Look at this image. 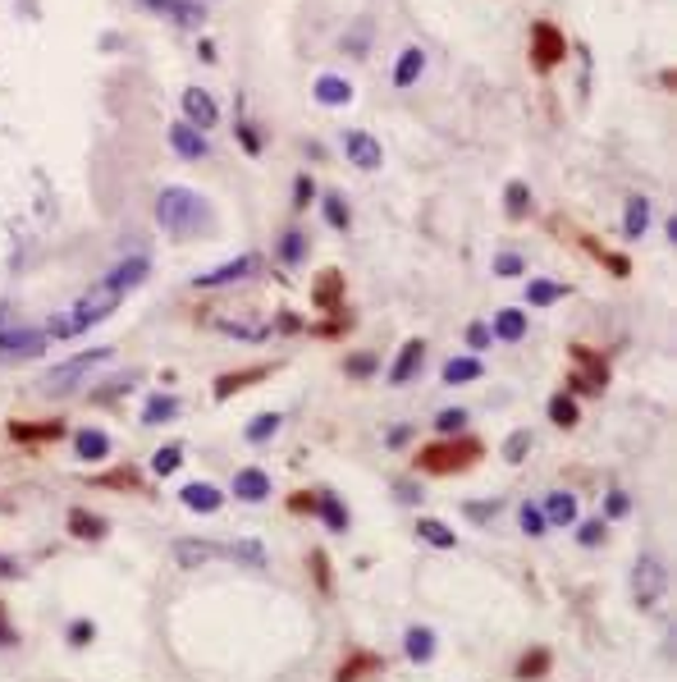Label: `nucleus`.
I'll return each mask as SVG.
<instances>
[{
	"label": "nucleus",
	"mask_w": 677,
	"mask_h": 682,
	"mask_svg": "<svg viewBox=\"0 0 677 682\" xmlns=\"http://www.w3.org/2000/svg\"><path fill=\"white\" fill-rule=\"evenodd\" d=\"M417 536L426 545H435V550H453V541H458L444 523H435V517H417Z\"/></svg>",
	"instance_id": "7c9ffc66"
},
{
	"label": "nucleus",
	"mask_w": 677,
	"mask_h": 682,
	"mask_svg": "<svg viewBox=\"0 0 677 682\" xmlns=\"http://www.w3.org/2000/svg\"><path fill=\"white\" fill-rule=\"evenodd\" d=\"M481 458V445L476 439H453V445H430V449H417V467L421 472H435V476H449V472H462Z\"/></svg>",
	"instance_id": "7ed1b4c3"
},
{
	"label": "nucleus",
	"mask_w": 677,
	"mask_h": 682,
	"mask_svg": "<svg viewBox=\"0 0 677 682\" xmlns=\"http://www.w3.org/2000/svg\"><path fill=\"white\" fill-rule=\"evenodd\" d=\"M179 499H183V508H192V513H216V508L224 504V495L211 486V481H188V486L179 490Z\"/></svg>",
	"instance_id": "2eb2a0df"
},
{
	"label": "nucleus",
	"mask_w": 677,
	"mask_h": 682,
	"mask_svg": "<svg viewBox=\"0 0 677 682\" xmlns=\"http://www.w3.org/2000/svg\"><path fill=\"white\" fill-rule=\"evenodd\" d=\"M92 636H97V627H92V623H73V627H69V646H88Z\"/></svg>",
	"instance_id": "4d7b16f0"
},
{
	"label": "nucleus",
	"mask_w": 677,
	"mask_h": 682,
	"mask_svg": "<svg viewBox=\"0 0 677 682\" xmlns=\"http://www.w3.org/2000/svg\"><path fill=\"white\" fill-rule=\"evenodd\" d=\"M47 348V335L42 330H5L0 335V362H28Z\"/></svg>",
	"instance_id": "6e6552de"
},
{
	"label": "nucleus",
	"mask_w": 677,
	"mask_h": 682,
	"mask_svg": "<svg viewBox=\"0 0 677 682\" xmlns=\"http://www.w3.org/2000/svg\"><path fill=\"white\" fill-rule=\"evenodd\" d=\"M257 266H261V257L243 252V257H233V261H224V266H216L207 275H197V289H220V285H233V279H248Z\"/></svg>",
	"instance_id": "1a4fd4ad"
},
{
	"label": "nucleus",
	"mask_w": 677,
	"mask_h": 682,
	"mask_svg": "<svg viewBox=\"0 0 677 682\" xmlns=\"http://www.w3.org/2000/svg\"><path fill=\"white\" fill-rule=\"evenodd\" d=\"M421 73H426V51L421 47H403V55H398V64H394V88H412Z\"/></svg>",
	"instance_id": "f3484780"
},
{
	"label": "nucleus",
	"mask_w": 677,
	"mask_h": 682,
	"mask_svg": "<svg viewBox=\"0 0 677 682\" xmlns=\"http://www.w3.org/2000/svg\"><path fill=\"white\" fill-rule=\"evenodd\" d=\"M531 445H536L531 431H512V435L504 439V458H508V463H522V458L531 454Z\"/></svg>",
	"instance_id": "a19ab883"
},
{
	"label": "nucleus",
	"mask_w": 677,
	"mask_h": 682,
	"mask_svg": "<svg viewBox=\"0 0 677 682\" xmlns=\"http://www.w3.org/2000/svg\"><path fill=\"white\" fill-rule=\"evenodd\" d=\"M403 651H408V660H412V664H426V660L435 655V632H430V627H408V636H403Z\"/></svg>",
	"instance_id": "bb28decb"
},
{
	"label": "nucleus",
	"mask_w": 677,
	"mask_h": 682,
	"mask_svg": "<svg viewBox=\"0 0 677 682\" xmlns=\"http://www.w3.org/2000/svg\"><path fill=\"white\" fill-rule=\"evenodd\" d=\"M467 344H471L476 353H486V348L495 344V330L486 326V320H471V326H467Z\"/></svg>",
	"instance_id": "a18cd8bd"
},
{
	"label": "nucleus",
	"mask_w": 677,
	"mask_h": 682,
	"mask_svg": "<svg viewBox=\"0 0 677 682\" xmlns=\"http://www.w3.org/2000/svg\"><path fill=\"white\" fill-rule=\"evenodd\" d=\"M174 413H179V398H174V394H151L147 408H142V422H147V426H165V422H174Z\"/></svg>",
	"instance_id": "393cba45"
},
{
	"label": "nucleus",
	"mask_w": 677,
	"mask_h": 682,
	"mask_svg": "<svg viewBox=\"0 0 677 682\" xmlns=\"http://www.w3.org/2000/svg\"><path fill=\"white\" fill-rule=\"evenodd\" d=\"M495 339H504V344H517V339H522L527 335V316L522 311H517V307H508V311H499L495 316Z\"/></svg>",
	"instance_id": "a878e982"
},
{
	"label": "nucleus",
	"mask_w": 677,
	"mask_h": 682,
	"mask_svg": "<svg viewBox=\"0 0 677 682\" xmlns=\"http://www.w3.org/2000/svg\"><path fill=\"white\" fill-rule=\"evenodd\" d=\"M421 367H426V339H408L403 353H398V362L389 367V385H408Z\"/></svg>",
	"instance_id": "4468645a"
},
{
	"label": "nucleus",
	"mask_w": 677,
	"mask_h": 682,
	"mask_svg": "<svg viewBox=\"0 0 677 682\" xmlns=\"http://www.w3.org/2000/svg\"><path fill=\"white\" fill-rule=\"evenodd\" d=\"M545 523H549V527H572V523H577V495L554 490L549 504H545Z\"/></svg>",
	"instance_id": "412c9836"
},
{
	"label": "nucleus",
	"mask_w": 677,
	"mask_h": 682,
	"mask_svg": "<svg viewBox=\"0 0 677 682\" xmlns=\"http://www.w3.org/2000/svg\"><path fill=\"white\" fill-rule=\"evenodd\" d=\"M559 298H568V285H554V279H531L527 285V307H549Z\"/></svg>",
	"instance_id": "c85d7f7f"
},
{
	"label": "nucleus",
	"mask_w": 677,
	"mask_h": 682,
	"mask_svg": "<svg viewBox=\"0 0 677 682\" xmlns=\"http://www.w3.org/2000/svg\"><path fill=\"white\" fill-rule=\"evenodd\" d=\"M664 586H668V568L659 564V558H655V554L636 558V568H631V595H636V605L655 610L659 600H664Z\"/></svg>",
	"instance_id": "39448f33"
},
{
	"label": "nucleus",
	"mask_w": 677,
	"mask_h": 682,
	"mask_svg": "<svg viewBox=\"0 0 677 682\" xmlns=\"http://www.w3.org/2000/svg\"><path fill=\"white\" fill-rule=\"evenodd\" d=\"M224 554L238 558V564H248V568H266V550L257 541H233V545H224Z\"/></svg>",
	"instance_id": "f704fd0d"
},
{
	"label": "nucleus",
	"mask_w": 677,
	"mask_h": 682,
	"mask_svg": "<svg viewBox=\"0 0 677 682\" xmlns=\"http://www.w3.org/2000/svg\"><path fill=\"white\" fill-rule=\"evenodd\" d=\"M321 207H326V220H330L334 229H348V225H352V211H348V202H343L339 192H326Z\"/></svg>",
	"instance_id": "4c0bfd02"
},
{
	"label": "nucleus",
	"mask_w": 677,
	"mask_h": 682,
	"mask_svg": "<svg viewBox=\"0 0 677 682\" xmlns=\"http://www.w3.org/2000/svg\"><path fill=\"white\" fill-rule=\"evenodd\" d=\"M119 307V294H110L106 285H97L92 294H83L78 303H69L60 316H51V326L42 330L47 339H73V335H83L92 326H101V320Z\"/></svg>",
	"instance_id": "f03ea898"
},
{
	"label": "nucleus",
	"mask_w": 677,
	"mask_h": 682,
	"mask_svg": "<svg viewBox=\"0 0 677 682\" xmlns=\"http://www.w3.org/2000/svg\"><path fill=\"white\" fill-rule=\"evenodd\" d=\"M398 499H403V504H417V499H421V490L412 486V481H403V486H398Z\"/></svg>",
	"instance_id": "680f3d73"
},
{
	"label": "nucleus",
	"mask_w": 677,
	"mask_h": 682,
	"mask_svg": "<svg viewBox=\"0 0 677 682\" xmlns=\"http://www.w3.org/2000/svg\"><path fill=\"white\" fill-rule=\"evenodd\" d=\"M572 362L581 367V371H572V389H586V394H600L605 389V380H609V367L600 362V353H590V348H572Z\"/></svg>",
	"instance_id": "0eeeda50"
},
{
	"label": "nucleus",
	"mask_w": 677,
	"mask_h": 682,
	"mask_svg": "<svg viewBox=\"0 0 677 682\" xmlns=\"http://www.w3.org/2000/svg\"><path fill=\"white\" fill-rule=\"evenodd\" d=\"M110 348H88V353H78V357H69V362H60L47 380H42V394H69L83 376H92V367H101V362H110Z\"/></svg>",
	"instance_id": "20e7f679"
},
{
	"label": "nucleus",
	"mask_w": 677,
	"mask_h": 682,
	"mask_svg": "<svg viewBox=\"0 0 677 682\" xmlns=\"http://www.w3.org/2000/svg\"><path fill=\"white\" fill-rule=\"evenodd\" d=\"M73 445H78V458H83V463H97V458L110 454V435L97 431V426H88V431H78V435H73Z\"/></svg>",
	"instance_id": "b1692460"
},
{
	"label": "nucleus",
	"mask_w": 677,
	"mask_h": 682,
	"mask_svg": "<svg viewBox=\"0 0 677 682\" xmlns=\"http://www.w3.org/2000/svg\"><path fill=\"white\" fill-rule=\"evenodd\" d=\"M650 225V197H627V207H622V234L627 238H641Z\"/></svg>",
	"instance_id": "5701e85b"
},
{
	"label": "nucleus",
	"mask_w": 677,
	"mask_h": 682,
	"mask_svg": "<svg viewBox=\"0 0 677 682\" xmlns=\"http://www.w3.org/2000/svg\"><path fill=\"white\" fill-rule=\"evenodd\" d=\"M522 532H527V536H545V532H549L545 513H540L536 504H522Z\"/></svg>",
	"instance_id": "49530a36"
},
{
	"label": "nucleus",
	"mask_w": 677,
	"mask_h": 682,
	"mask_svg": "<svg viewBox=\"0 0 677 682\" xmlns=\"http://www.w3.org/2000/svg\"><path fill=\"white\" fill-rule=\"evenodd\" d=\"M504 211H508L512 220H522V216L531 211V188H527V183H508V188H504Z\"/></svg>",
	"instance_id": "473e14b6"
},
{
	"label": "nucleus",
	"mask_w": 677,
	"mask_h": 682,
	"mask_svg": "<svg viewBox=\"0 0 677 682\" xmlns=\"http://www.w3.org/2000/svg\"><path fill=\"white\" fill-rule=\"evenodd\" d=\"M311 197H316V183H311L307 175H298V183H293V207H307Z\"/></svg>",
	"instance_id": "5fc2aeb1"
},
{
	"label": "nucleus",
	"mask_w": 677,
	"mask_h": 682,
	"mask_svg": "<svg viewBox=\"0 0 677 682\" xmlns=\"http://www.w3.org/2000/svg\"><path fill=\"white\" fill-rule=\"evenodd\" d=\"M142 5H147V10H161V14H170V10L179 5V0H142Z\"/></svg>",
	"instance_id": "69168bd1"
},
{
	"label": "nucleus",
	"mask_w": 677,
	"mask_h": 682,
	"mask_svg": "<svg viewBox=\"0 0 677 682\" xmlns=\"http://www.w3.org/2000/svg\"><path fill=\"white\" fill-rule=\"evenodd\" d=\"M156 220H161V229H170L174 238H192V234H207L216 225L211 207L202 192L192 188H161V197H156Z\"/></svg>",
	"instance_id": "f257e3e1"
},
{
	"label": "nucleus",
	"mask_w": 677,
	"mask_h": 682,
	"mask_svg": "<svg viewBox=\"0 0 677 682\" xmlns=\"http://www.w3.org/2000/svg\"><path fill=\"white\" fill-rule=\"evenodd\" d=\"M471 380H481V362H476V357H449L444 385H471Z\"/></svg>",
	"instance_id": "cd10ccee"
},
{
	"label": "nucleus",
	"mask_w": 677,
	"mask_h": 682,
	"mask_svg": "<svg viewBox=\"0 0 677 682\" xmlns=\"http://www.w3.org/2000/svg\"><path fill=\"white\" fill-rule=\"evenodd\" d=\"M549 422H554V426H577L572 394H554V398H549Z\"/></svg>",
	"instance_id": "e433bc0d"
},
{
	"label": "nucleus",
	"mask_w": 677,
	"mask_h": 682,
	"mask_svg": "<svg viewBox=\"0 0 677 682\" xmlns=\"http://www.w3.org/2000/svg\"><path fill=\"white\" fill-rule=\"evenodd\" d=\"M170 147H174L183 160H207V156H211V142H207V133H202V129H192L188 119H183V124H174V129H170Z\"/></svg>",
	"instance_id": "ddd939ff"
},
{
	"label": "nucleus",
	"mask_w": 677,
	"mask_h": 682,
	"mask_svg": "<svg viewBox=\"0 0 677 682\" xmlns=\"http://www.w3.org/2000/svg\"><path fill=\"white\" fill-rule=\"evenodd\" d=\"M257 376H266V367H252V371H229V376H220L216 380V398H220V404H224V398L229 394H238V389H248Z\"/></svg>",
	"instance_id": "2f4dec72"
},
{
	"label": "nucleus",
	"mask_w": 677,
	"mask_h": 682,
	"mask_svg": "<svg viewBox=\"0 0 677 682\" xmlns=\"http://www.w3.org/2000/svg\"><path fill=\"white\" fill-rule=\"evenodd\" d=\"M238 138H243V147H248V151H261V138H257L248 124H238Z\"/></svg>",
	"instance_id": "052dcab7"
},
{
	"label": "nucleus",
	"mask_w": 677,
	"mask_h": 682,
	"mask_svg": "<svg viewBox=\"0 0 677 682\" xmlns=\"http://www.w3.org/2000/svg\"><path fill=\"white\" fill-rule=\"evenodd\" d=\"M101 486H129V490H138V476L124 467V472H110V476H101Z\"/></svg>",
	"instance_id": "13d9d810"
},
{
	"label": "nucleus",
	"mask_w": 677,
	"mask_h": 682,
	"mask_svg": "<svg viewBox=\"0 0 677 682\" xmlns=\"http://www.w3.org/2000/svg\"><path fill=\"white\" fill-rule=\"evenodd\" d=\"M10 641H14V627H10L5 618H0V646H10Z\"/></svg>",
	"instance_id": "338daca9"
},
{
	"label": "nucleus",
	"mask_w": 677,
	"mask_h": 682,
	"mask_svg": "<svg viewBox=\"0 0 677 682\" xmlns=\"http://www.w3.org/2000/svg\"><path fill=\"white\" fill-rule=\"evenodd\" d=\"M408 439H412L408 426H394V431H389V445H408Z\"/></svg>",
	"instance_id": "0e129e2a"
},
{
	"label": "nucleus",
	"mask_w": 677,
	"mask_h": 682,
	"mask_svg": "<svg viewBox=\"0 0 677 682\" xmlns=\"http://www.w3.org/2000/svg\"><path fill=\"white\" fill-rule=\"evenodd\" d=\"M10 435H14V439H60V435H64V422H42V426H23V422H14Z\"/></svg>",
	"instance_id": "c9c22d12"
},
{
	"label": "nucleus",
	"mask_w": 677,
	"mask_h": 682,
	"mask_svg": "<svg viewBox=\"0 0 677 682\" xmlns=\"http://www.w3.org/2000/svg\"><path fill=\"white\" fill-rule=\"evenodd\" d=\"M371 371H376V357H371V353L348 357V376H371Z\"/></svg>",
	"instance_id": "864d4df0"
},
{
	"label": "nucleus",
	"mask_w": 677,
	"mask_h": 682,
	"mask_svg": "<svg viewBox=\"0 0 677 682\" xmlns=\"http://www.w3.org/2000/svg\"><path fill=\"white\" fill-rule=\"evenodd\" d=\"M311 573H316V586L330 591V558H326V550H316V554H311Z\"/></svg>",
	"instance_id": "3c124183"
},
{
	"label": "nucleus",
	"mask_w": 677,
	"mask_h": 682,
	"mask_svg": "<svg viewBox=\"0 0 677 682\" xmlns=\"http://www.w3.org/2000/svg\"><path fill=\"white\" fill-rule=\"evenodd\" d=\"M183 115H188L192 129H211L216 119H220V106L211 101L207 88H188V92H183Z\"/></svg>",
	"instance_id": "f8f14e48"
},
{
	"label": "nucleus",
	"mask_w": 677,
	"mask_h": 682,
	"mask_svg": "<svg viewBox=\"0 0 677 682\" xmlns=\"http://www.w3.org/2000/svg\"><path fill=\"white\" fill-rule=\"evenodd\" d=\"M371 669H380V655H371V651H357L352 660H343V664H339L334 682H357V678H362V673H371Z\"/></svg>",
	"instance_id": "c756f323"
},
{
	"label": "nucleus",
	"mask_w": 677,
	"mask_h": 682,
	"mask_svg": "<svg viewBox=\"0 0 677 682\" xmlns=\"http://www.w3.org/2000/svg\"><path fill=\"white\" fill-rule=\"evenodd\" d=\"M343 151H348V160H352L357 170H380V160H385L380 142H376L371 133H362V129H348V133H343Z\"/></svg>",
	"instance_id": "9d476101"
},
{
	"label": "nucleus",
	"mask_w": 677,
	"mask_h": 682,
	"mask_svg": "<svg viewBox=\"0 0 677 682\" xmlns=\"http://www.w3.org/2000/svg\"><path fill=\"white\" fill-rule=\"evenodd\" d=\"M174 554H179L183 568H202V564H211L216 554H224V545H211V541H174Z\"/></svg>",
	"instance_id": "6ab92c4d"
},
{
	"label": "nucleus",
	"mask_w": 677,
	"mask_h": 682,
	"mask_svg": "<svg viewBox=\"0 0 677 682\" xmlns=\"http://www.w3.org/2000/svg\"><path fill=\"white\" fill-rule=\"evenodd\" d=\"M627 508H631V499H627L622 490H609V517H622Z\"/></svg>",
	"instance_id": "bf43d9fd"
},
{
	"label": "nucleus",
	"mask_w": 677,
	"mask_h": 682,
	"mask_svg": "<svg viewBox=\"0 0 677 682\" xmlns=\"http://www.w3.org/2000/svg\"><path fill=\"white\" fill-rule=\"evenodd\" d=\"M179 463H183V449H179V445H165V449H156V454H151V472H156V476L179 472Z\"/></svg>",
	"instance_id": "ea45409f"
},
{
	"label": "nucleus",
	"mask_w": 677,
	"mask_h": 682,
	"mask_svg": "<svg viewBox=\"0 0 677 682\" xmlns=\"http://www.w3.org/2000/svg\"><path fill=\"white\" fill-rule=\"evenodd\" d=\"M289 508H293V513H311V508H316V499H311V495H293V499H289Z\"/></svg>",
	"instance_id": "e2e57ef3"
},
{
	"label": "nucleus",
	"mask_w": 677,
	"mask_h": 682,
	"mask_svg": "<svg viewBox=\"0 0 677 682\" xmlns=\"http://www.w3.org/2000/svg\"><path fill=\"white\" fill-rule=\"evenodd\" d=\"M495 270H499L504 279H512V275H522V270H527V261H522V257H517V252H504V257L495 261Z\"/></svg>",
	"instance_id": "603ef678"
},
{
	"label": "nucleus",
	"mask_w": 677,
	"mask_h": 682,
	"mask_svg": "<svg viewBox=\"0 0 677 682\" xmlns=\"http://www.w3.org/2000/svg\"><path fill=\"white\" fill-rule=\"evenodd\" d=\"M280 426H284V417H280V413H261L257 422H248V431H243V435H248V445H266V439H270L275 431H280Z\"/></svg>",
	"instance_id": "72a5a7b5"
},
{
	"label": "nucleus",
	"mask_w": 677,
	"mask_h": 682,
	"mask_svg": "<svg viewBox=\"0 0 677 682\" xmlns=\"http://www.w3.org/2000/svg\"><path fill=\"white\" fill-rule=\"evenodd\" d=\"M316 101L321 106H348L352 101V83L339 78V73H321L316 78Z\"/></svg>",
	"instance_id": "aec40b11"
},
{
	"label": "nucleus",
	"mask_w": 677,
	"mask_h": 682,
	"mask_svg": "<svg viewBox=\"0 0 677 682\" xmlns=\"http://www.w3.org/2000/svg\"><path fill=\"white\" fill-rule=\"evenodd\" d=\"M280 257H284L289 266H298V261L307 257V234H302V229H289V234H284V243H280Z\"/></svg>",
	"instance_id": "79ce46f5"
},
{
	"label": "nucleus",
	"mask_w": 677,
	"mask_h": 682,
	"mask_svg": "<svg viewBox=\"0 0 677 682\" xmlns=\"http://www.w3.org/2000/svg\"><path fill=\"white\" fill-rule=\"evenodd\" d=\"M224 335H243V339H266V326H248V320H220Z\"/></svg>",
	"instance_id": "09e8293b"
},
{
	"label": "nucleus",
	"mask_w": 677,
	"mask_h": 682,
	"mask_svg": "<svg viewBox=\"0 0 677 682\" xmlns=\"http://www.w3.org/2000/svg\"><path fill=\"white\" fill-rule=\"evenodd\" d=\"M495 513H499V499H490V504H467V517H471V523H490Z\"/></svg>",
	"instance_id": "6e6d98bb"
},
{
	"label": "nucleus",
	"mask_w": 677,
	"mask_h": 682,
	"mask_svg": "<svg viewBox=\"0 0 677 682\" xmlns=\"http://www.w3.org/2000/svg\"><path fill=\"white\" fill-rule=\"evenodd\" d=\"M563 55H568V37H563V28H554L549 19L531 23V60H536V69H554V64H563Z\"/></svg>",
	"instance_id": "423d86ee"
},
{
	"label": "nucleus",
	"mask_w": 677,
	"mask_h": 682,
	"mask_svg": "<svg viewBox=\"0 0 677 682\" xmlns=\"http://www.w3.org/2000/svg\"><path fill=\"white\" fill-rule=\"evenodd\" d=\"M577 541H581V545H600V541H605V517H590V523H581Z\"/></svg>",
	"instance_id": "8fccbe9b"
},
{
	"label": "nucleus",
	"mask_w": 677,
	"mask_h": 682,
	"mask_svg": "<svg viewBox=\"0 0 677 682\" xmlns=\"http://www.w3.org/2000/svg\"><path fill=\"white\" fill-rule=\"evenodd\" d=\"M170 14H174V19H179L183 28H197V23L207 19V10H202V5H192V0H179V5H174Z\"/></svg>",
	"instance_id": "de8ad7c7"
},
{
	"label": "nucleus",
	"mask_w": 677,
	"mask_h": 682,
	"mask_svg": "<svg viewBox=\"0 0 677 682\" xmlns=\"http://www.w3.org/2000/svg\"><path fill=\"white\" fill-rule=\"evenodd\" d=\"M147 270H151V261L147 257H129V261H119L106 279H101V285L110 289V294H119V298H124V294H133L138 285H142V279H147Z\"/></svg>",
	"instance_id": "9b49d317"
},
{
	"label": "nucleus",
	"mask_w": 677,
	"mask_h": 682,
	"mask_svg": "<svg viewBox=\"0 0 677 682\" xmlns=\"http://www.w3.org/2000/svg\"><path fill=\"white\" fill-rule=\"evenodd\" d=\"M311 298H316V307H321V311H339V307H343V275H339V270H326L321 279H316Z\"/></svg>",
	"instance_id": "a211bd4d"
},
{
	"label": "nucleus",
	"mask_w": 677,
	"mask_h": 682,
	"mask_svg": "<svg viewBox=\"0 0 677 682\" xmlns=\"http://www.w3.org/2000/svg\"><path fill=\"white\" fill-rule=\"evenodd\" d=\"M233 495L243 499V504H261L266 495H270V476L261 472V467H243L233 476Z\"/></svg>",
	"instance_id": "dca6fc26"
},
{
	"label": "nucleus",
	"mask_w": 677,
	"mask_h": 682,
	"mask_svg": "<svg viewBox=\"0 0 677 682\" xmlns=\"http://www.w3.org/2000/svg\"><path fill=\"white\" fill-rule=\"evenodd\" d=\"M467 426V413L462 408H444L440 417H435V431H440V435H458Z\"/></svg>",
	"instance_id": "c03bdc74"
},
{
	"label": "nucleus",
	"mask_w": 677,
	"mask_h": 682,
	"mask_svg": "<svg viewBox=\"0 0 677 682\" xmlns=\"http://www.w3.org/2000/svg\"><path fill=\"white\" fill-rule=\"evenodd\" d=\"M69 536L78 541H101L106 536V517L88 513V508H69Z\"/></svg>",
	"instance_id": "4be33fe9"
},
{
	"label": "nucleus",
	"mask_w": 677,
	"mask_h": 682,
	"mask_svg": "<svg viewBox=\"0 0 677 682\" xmlns=\"http://www.w3.org/2000/svg\"><path fill=\"white\" fill-rule=\"evenodd\" d=\"M545 669H549V651H527L517 660V678H545Z\"/></svg>",
	"instance_id": "37998d69"
},
{
	"label": "nucleus",
	"mask_w": 677,
	"mask_h": 682,
	"mask_svg": "<svg viewBox=\"0 0 677 682\" xmlns=\"http://www.w3.org/2000/svg\"><path fill=\"white\" fill-rule=\"evenodd\" d=\"M321 513H326V527H330V532H348V508L339 504V495L326 490V495H321Z\"/></svg>",
	"instance_id": "58836bf2"
}]
</instances>
